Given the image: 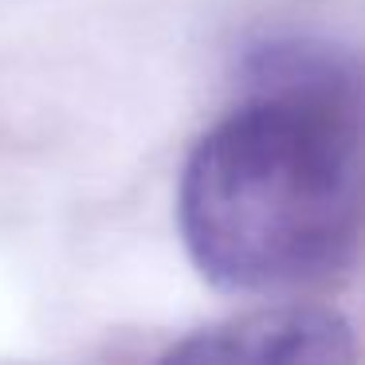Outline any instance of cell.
<instances>
[{
	"instance_id": "1",
	"label": "cell",
	"mask_w": 365,
	"mask_h": 365,
	"mask_svg": "<svg viewBox=\"0 0 365 365\" xmlns=\"http://www.w3.org/2000/svg\"><path fill=\"white\" fill-rule=\"evenodd\" d=\"M177 224L208 283L291 299L365 240V67L322 43L252 59V91L197 145Z\"/></svg>"
},
{
	"instance_id": "2",
	"label": "cell",
	"mask_w": 365,
	"mask_h": 365,
	"mask_svg": "<svg viewBox=\"0 0 365 365\" xmlns=\"http://www.w3.org/2000/svg\"><path fill=\"white\" fill-rule=\"evenodd\" d=\"M158 365H357V338L334 307L283 299L189 334Z\"/></svg>"
}]
</instances>
